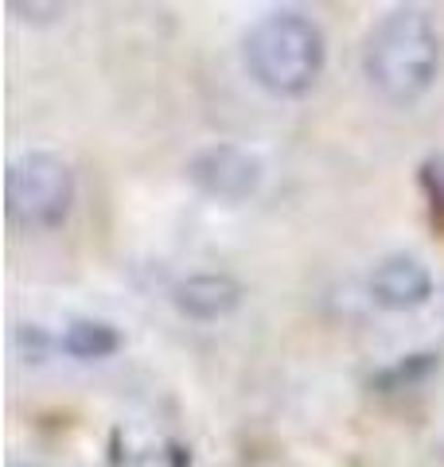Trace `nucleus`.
I'll return each instance as SVG.
<instances>
[{"mask_svg":"<svg viewBox=\"0 0 444 467\" xmlns=\"http://www.w3.org/2000/svg\"><path fill=\"white\" fill-rule=\"evenodd\" d=\"M55 347L63 350V355H70V358L90 362V358H106V355H113V350L122 347V335H117V327L110 324V319L74 316V319H67V324L58 327Z\"/></svg>","mask_w":444,"mask_h":467,"instance_id":"nucleus-7","label":"nucleus"},{"mask_svg":"<svg viewBox=\"0 0 444 467\" xmlns=\"http://www.w3.org/2000/svg\"><path fill=\"white\" fill-rule=\"evenodd\" d=\"M246 70L254 75L261 90L277 98H296L312 90L323 70V32L312 16L296 8L265 12L246 32Z\"/></svg>","mask_w":444,"mask_h":467,"instance_id":"nucleus-2","label":"nucleus"},{"mask_svg":"<svg viewBox=\"0 0 444 467\" xmlns=\"http://www.w3.org/2000/svg\"><path fill=\"white\" fill-rule=\"evenodd\" d=\"M172 304L187 319H222L242 304V285L230 273H191L172 288Z\"/></svg>","mask_w":444,"mask_h":467,"instance_id":"nucleus-6","label":"nucleus"},{"mask_svg":"<svg viewBox=\"0 0 444 467\" xmlns=\"http://www.w3.org/2000/svg\"><path fill=\"white\" fill-rule=\"evenodd\" d=\"M433 292V273L421 257L413 254H390L370 269V296L386 312H413L421 308Z\"/></svg>","mask_w":444,"mask_h":467,"instance_id":"nucleus-5","label":"nucleus"},{"mask_svg":"<svg viewBox=\"0 0 444 467\" xmlns=\"http://www.w3.org/2000/svg\"><path fill=\"white\" fill-rule=\"evenodd\" d=\"M74 202V171L55 152H20L5 171V207L16 226L48 230L63 223Z\"/></svg>","mask_w":444,"mask_h":467,"instance_id":"nucleus-3","label":"nucleus"},{"mask_svg":"<svg viewBox=\"0 0 444 467\" xmlns=\"http://www.w3.org/2000/svg\"><path fill=\"white\" fill-rule=\"evenodd\" d=\"M363 70L375 90L394 101L425 98L440 75V32L421 8H394L386 12L366 36Z\"/></svg>","mask_w":444,"mask_h":467,"instance_id":"nucleus-1","label":"nucleus"},{"mask_svg":"<svg viewBox=\"0 0 444 467\" xmlns=\"http://www.w3.org/2000/svg\"><path fill=\"white\" fill-rule=\"evenodd\" d=\"M187 180L196 183L199 195L215 202H246L249 195H258L265 180V164L258 152L242 149V144L218 140L187 160Z\"/></svg>","mask_w":444,"mask_h":467,"instance_id":"nucleus-4","label":"nucleus"}]
</instances>
